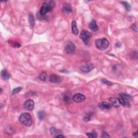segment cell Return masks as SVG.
<instances>
[{"instance_id":"1","label":"cell","mask_w":138,"mask_h":138,"mask_svg":"<svg viewBox=\"0 0 138 138\" xmlns=\"http://www.w3.org/2000/svg\"><path fill=\"white\" fill-rule=\"evenodd\" d=\"M120 105L124 107H129L131 105V101L132 100V97L130 95L126 93H121L120 94V98H119Z\"/></svg>"},{"instance_id":"2","label":"cell","mask_w":138,"mask_h":138,"mask_svg":"<svg viewBox=\"0 0 138 138\" xmlns=\"http://www.w3.org/2000/svg\"><path fill=\"white\" fill-rule=\"evenodd\" d=\"M19 121L22 124L26 126H31L32 122V119L30 114L28 113L22 114L19 118Z\"/></svg>"},{"instance_id":"3","label":"cell","mask_w":138,"mask_h":138,"mask_svg":"<svg viewBox=\"0 0 138 138\" xmlns=\"http://www.w3.org/2000/svg\"><path fill=\"white\" fill-rule=\"evenodd\" d=\"M96 45L100 50H105L109 47V43L106 38H98L96 40Z\"/></svg>"},{"instance_id":"4","label":"cell","mask_w":138,"mask_h":138,"mask_svg":"<svg viewBox=\"0 0 138 138\" xmlns=\"http://www.w3.org/2000/svg\"><path fill=\"white\" fill-rule=\"evenodd\" d=\"M54 6H55V3L53 1H50L49 3H44L40 8V15L44 16L46 13L51 12Z\"/></svg>"},{"instance_id":"5","label":"cell","mask_w":138,"mask_h":138,"mask_svg":"<svg viewBox=\"0 0 138 138\" xmlns=\"http://www.w3.org/2000/svg\"><path fill=\"white\" fill-rule=\"evenodd\" d=\"M91 37L92 34L90 32L85 30H82L80 32V38L83 40L84 43L85 44H88L90 38Z\"/></svg>"},{"instance_id":"6","label":"cell","mask_w":138,"mask_h":138,"mask_svg":"<svg viewBox=\"0 0 138 138\" xmlns=\"http://www.w3.org/2000/svg\"><path fill=\"white\" fill-rule=\"evenodd\" d=\"M64 50L68 54H70V55L73 54L75 52V45L72 42H69L65 46Z\"/></svg>"},{"instance_id":"7","label":"cell","mask_w":138,"mask_h":138,"mask_svg":"<svg viewBox=\"0 0 138 138\" xmlns=\"http://www.w3.org/2000/svg\"><path fill=\"white\" fill-rule=\"evenodd\" d=\"M24 109L29 111L33 110L34 109V101L31 99L26 101L24 104Z\"/></svg>"},{"instance_id":"8","label":"cell","mask_w":138,"mask_h":138,"mask_svg":"<svg viewBox=\"0 0 138 138\" xmlns=\"http://www.w3.org/2000/svg\"><path fill=\"white\" fill-rule=\"evenodd\" d=\"M86 97L84 94L81 93H77L72 97L73 100L76 103H82L85 100Z\"/></svg>"},{"instance_id":"9","label":"cell","mask_w":138,"mask_h":138,"mask_svg":"<svg viewBox=\"0 0 138 138\" xmlns=\"http://www.w3.org/2000/svg\"><path fill=\"white\" fill-rule=\"evenodd\" d=\"M94 68L93 65L92 64L87 63L84 64L80 67V70L82 72L87 73L89 72L90 71H91Z\"/></svg>"},{"instance_id":"10","label":"cell","mask_w":138,"mask_h":138,"mask_svg":"<svg viewBox=\"0 0 138 138\" xmlns=\"http://www.w3.org/2000/svg\"><path fill=\"white\" fill-rule=\"evenodd\" d=\"M49 80L52 83H59L62 81V79L57 75H51L49 77Z\"/></svg>"},{"instance_id":"11","label":"cell","mask_w":138,"mask_h":138,"mask_svg":"<svg viewBox=\"0 0 138 138\" xmlns=\"http://www.w3.org/2000/svg\"><path fill=\"white\" fill-rule=\"evenodd\" d=\"M109 101L111 105L113 106L114 107H118L120 106V101L119 98H115V97H111L109 99Z\"/></svg>"},{"instance_id":"12","label":"cell","mask_w":138,"mask_h":138,"mask_svg":"<svg viewBox=\"0 0 138 138\" xmlns=\"http://www.w3.org/2000/svg\"><path fill=\"white\" fill-rule=\"evenodd\" d=\"M98 107L101 109H111L112 105L111 104L106 102V101H103L99 103Z\"/></svg>"},{"instance_id":"13","label":"cell","mask_w":138,"mask_h":138,"mask_svg":"<svg viewBox=\"0 0 138 138\" xmlns=\"http://www.w3.org/2000/svg\"><path fill=\"white\" fill-rule=\"evenodd\" d=\"M63 12L65 14L69 15L72 12V7L70 5V4H65L63 8Z\"/></svg>"},{"instance_id":"14","label":"cell","mask_w":138,"mask_h":138,"mask_svg":"<svg viewBox=\"0 0 138 138\" xmlns=\"http://www.w3.org/2000/svg\"><path fill=\"white\" fill-rule=\"evenodd\" d=\"M89 28L92 31H96L98 30V27L96 21L94 20V19L91 21V22L89 24Z\"/></svg>"},{"instance_id":"15","label":"cell","mask_w":138,"mask_h":138,"mask_svg":"<svg viewBox=\"0 0 138 138\" xmlns=\"http://www.w3.org/2000/svg\"><path fill=\"white\" fill-rule=\"evenodd\" d=\"M71 28H72V34L75 35H77L78 34V30L77 27V23L75 21H72L71 23Z\"/></svg>"},{"instance_id":"16","label":"cell","mask_w":138,"mask_h":138,"mask_svg":"<svg viewBox=\"0 0 138 138\" xmlns=\"http://www.w3.org/2000/svg\"><path fill=\"white\" fill-rule=\"evenodd\" d=\"M10 75L7 71L6 70H3L1 71V77L4 80H8L9 79Z\"/></svg>"},{"instance_id":"17","label":"cell","mask_w":138,"mask_h":138,"mask_svg":"<svg viewBox=\"0 0 138 138\" xmlns=\"http://www.w3.org/2000/svg\"><path fill=\"white\" fill-rule=\"evenodd\" d=\"M70 92H67L63 96V99L66 103H70L71 101V96Z\"/></svg>"},{"instance_id":"18","label":"cell","mask_w":138,"mask_h":138,"mask_svg":"<svg viewBox=\"0 0 138 138\" xmlns=\"http://www.w3.org/2000/svg\"><path fill=\"white\" fill-rule=\"evenodd\" d=\"M50 132L51 133V134L55 135L59 134H60V133H62V132L61 131L55 128V127H52V128H51Z\"/></svg>"},{"instance_id":"19","label":"cell","mask_w":138,"mask_h":138,"mask_svg":"<svg viewBox=\"0 0 138 138\" xmlns=\"http://www.w3.org/2000/svg\"><path fill=\"white\" fill-rule=\"evenodd\" d=\"M29 21L30 26H31V27H33L34 24V15L32 14V13H30V14H29Z\"/></svg>"},{"instance_id":"20","label":"cell","mask_w":138,"mask_h":138,"mask_svg":"<svg viewBox=\"0 0 138 138\" xmlns=\"http://www.w3.org/2000/svg\"><path fill=\"white\" fill-rule=\"evenodd\" d=\"M86 135H87L88 138H95L97 137V136H98V134L96 132L93 131V132H92L86 133Z\"/></svg>"},{"instance_id":"21","label":"cell","mask_w":138,"mask_h":138,"mask_svg":"<svg viewBox=\"0 0 138 138\" xmlns=\"http://www.w3.org/2000/svg\"><path fill=\"white\" fill-rule=\"evenodd\" d=\"M45 115H46V114H45L44 111H41L38 112V116L39 119H40V120H43L45 117Z\"/></svg>"},{"instance_id":"22","label":"cell","mask_w":138,"mask_h":138,"mask_svg":"<svg viewBox=\"0 0 138 138\" xmlns=\"http://www.w3.org/2000/svg\"><path fill=\"white\" fill-rule=\"evenodd\" d=\"M92 115H93L92 113H89L86 114V115L84 116V120L86 122L89 121L91 120V118H92Z\"/></svg>"},{"instance_id":"23","label":"cell","mask_w":138,"mask_h":138,"mask_svg":"<svg viewBox=\"0 0 138 138\" xmlns=\"http://www.w3.org/2000/svg\"><path fill=\"white\" fill-rule=\"evenodd\" d=\"M46 76H47L46 73L45 72H43L40 73V79L42 81H45V80H46Z\"/></svg>"},{"instance_id":"24","label":"cell","mask_w":138,"mask_h":138,"mask_svg":"<svg viewBox=\"0 0 138 138\" xmlns=\"http://www.w3.org/2000/svg\"><path fill=\"white\" fill-rule=\"evenodd\" d=\"M121 3L123 4V6H125V8H126V9L127 11L130 10V9H131V6H130V4L127 3V2H123V1L121 2Z\"/></svg>"},{"instance_id":"25","label":"cell","mask_w":138,"mask_h":138,"mask_svg":"<svg viewBox=\"0 0 138 138\" xmlns=\"http://www.w3.org/2000/svg\"><path fill=\"white\" fill-rule=\"evenodd\" d=\"M22 90V87H18L14 88L12 91V95H14L15 94L17 93L20 92Z\"/></svg>"},{"instance_id":"26","label":"cell","mask_w":138,"mask_h":138,"mask_svg":"<svg viewBox=\"0 0 138 138\" xmlns=\"http://www.w3.org/2000/svg\"><path fill=\"white\" fill-rule=\"evenodd\" d=\"M101 81H102V83L106 84V85H107L108 86H111L113 85V83H111V81H109V80H107L105 79H102L101 80Z\"/></svg>"},{"instance_id":"27","label":"cell","mask_w":138,"mask_h":138,"mask_svg":"<svg viewBox=\"0 0 138 138\" xmlns=\"http://www.w3.org/2000/svg\"><path fill=\"white\" fill-rule=\"evenodd\" d=\"M12 45L13 46H14L15 47H19L21 46V45L18 42H12Z\"/></svg>"},{"instance_id":"28","label":"cell","mask_w":138,"mask_h":138,"mask_svg":"<svg viewBox=\"0 0 138 138\" xmlns=\"http://www.w3.org/2000/svg\"><path fill=\"white\" fill-rule=\"evenodd\" d=\"M101 137H102V138H109V135L108 134H107V133L104 132V133H103L102 136H101Z\"/></svg>"},{"instance_id":"29","label":"cell","mask_w":138,"mask_h":138,"mask_svg":"<svg viewBox=\"0 0 138 138\" xmlns=\"http://www.w3.org/2000/svg\"><path fill=\"white\" fill-rule=\"evenodd\" d=\"M131 27L133 30H134V31H135L136 32H137V26L135 25V24H133L132 25Z\"/></svg>"},{"instance_id":"30","label":"cell","mask_w":138,"mask_h":138,"mask_svg":"<svg viewBox=\"0 0 138 138\" xmlns=\"http://www.w3.org/2000/svg\"><path fill=\"white\" fill-rule=\"evenodd\" d=\"M55 138H60V137H63V138H64L65 136L63 135H62V134H57V135H55Z\"/></svg>"},{"instance_id":"31","label":"cell","mask_w":138,"mask_h":138,"mask_svg":"<svg viewBox=\"0 0 138 138\" xmlns=\"http://www.w3.org/2000/svg\"><path fill=\"white\" fill-rule=\"evenodd\" d=\"M60 72H63V73H68V72H69V71H67V70H63L60 71Z\"/></svg>"},{"instance_id":"32","label":"cell","mask_w":138,"mask_h":138,"mask_svg":"<svg viewBox=\"0 0 138 138\" xmlns=\"http://www.w3.org/2000/svg\"><path fill=\"white\" fill-rule=\"evenodd\" d=\"M133 136H134L135 137H137V132H135L134 133H133Z\"/></svg>"}]
</instances>
